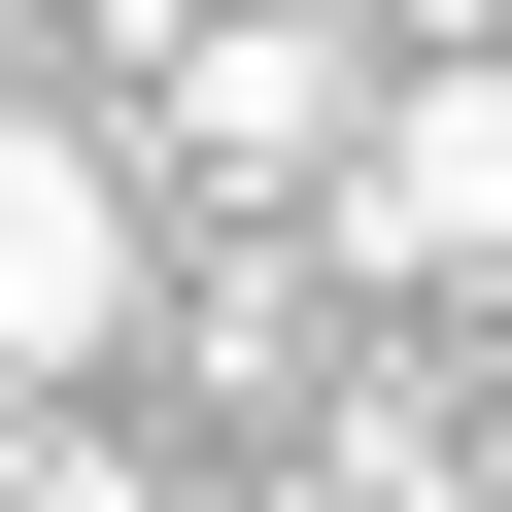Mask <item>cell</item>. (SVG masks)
Here are the masks:
<instances>
[{
  "label": "cell",
  "instance_id": "cell-1",
  "mask_svg": "<svg viewBox=\"0 0 512 512\" xmlns=\"http://www.w3.org/2000/svg\"><path fill=\"white\" fill-rule=\"evenodd\" d=\"M137 308H171V239H137V137L0 69V410H69V376H103Z\"/></svg>",
  "mask_w": 512,
  "mask_h": 512
},
{
  "label": "cell",
  "instance_id": "cell-2",
  "mask_svg": "<svg viewBox=\"0 0 512 512\" xmlns=\"http://www.w3.org/2000/svg\"><path fill=\"white\" fill-rule=\"evenodd\" d=\"M342 239H376L410 308H478V239H512V103H478V69H410V103L342 137Z\"/></svg>",
  "mask_w": 512,
  "mask_h": 512
},
{
  "label": "cell",
  "instance_id": "cell-3",
  "mask_svg": "<svg viewBox=\"0 0 512 512\" xmlns=\"http://www.w3.org/2000/svg\"><path fill=\"white\" fill-rule=\"evenodd\" d=\"M171 137L205 171H308L342 137V35H308V0H205V35H171Z\"/></svg>",
  "mask_w": 512,
  "mask_h": 512
},
{
  "label": "cell",
  "instance_id": "cell-4",
  "mask_svg": "<svg viewBox=\"0 0 512 512\" xmlns=\"http://www.w3.org/2000/svg\"><path fill=\"white\" fill-rule=\"evenodd\" d=\"M0 512H171V478H137L103 410H0Z\"/></svg>",
  "mask_w": 512,
  "mask_h": 512
},
{
  "label": "cell",
  "instance_id": "cell-5",
  "mask_svg": "<svg viewBox=\"0 0 512 512\" xmlns=\"http://www.w3.org/2000/svg\"><path fill=\"white\" fill-rule=\"evenodd\" d=\"M376 35H410V69H478V0H376Z\"/></svg>",
  "mask_w": 512,
  "mask_h": 512
}]
</instances>
